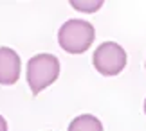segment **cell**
Listing matches in <instances>:
<instances>
[{"mask_svg":"<svg viewBox=\"0 0 146 131\" xmlns=\"http://www.w3.org/2000/svg\"><path fill=\"white\" fill-rule=\"evenodd\" d=\"M70 5L78 11H85V13H94V11H98L103 2L101 0H90V2H81V0H70Z\"/></svg>","mask_w":146,"mask_h":131,"instance_id":"cell-6","label":"cell"},{"mask_svg":"<svg viewBox=\"0 0 146 131\" xmlns=\"http://www.w3.org/2000/svg\"><path fill=\"white\" fill-rule=\"evenodd\" d=\"M94 68L106 77L117 76L126 66V50L114 41H105L94 50Z\"/></svg>","mask_w":146,"mask_h":131,"instance_id":"cell-3","label":"cell"},{"mask_svg":"<svg viewBox=\"0 0 146 131\" xmlns=\"http://www.w3.org/2000/svg\"><path fill=\"white\" fill-rule=\"evenodd\" d=\"M144 113H146V99H144Z\"/></svg>","mask_w":146,"mask_h":131,"instance_id":"cell-8","label":"cell"},{"mask_svg":"<svg viewBox=\"0 0 146 131\" xmlns=\"http://www.w3.org/2000/svg\"><path fill=\"white\" fill-rule=\"evenodd\" d=\"M96 38L94 25L87 20H69L58 32L60 47L69 54H83Z\"/></svg>","mask_w":146,"mask_h":131,"instance_id":"cell-1","label":"cell"},{"mask_svg":"<svg viewBox=\"0 0 146 131\" xmlns=\"http://www.w3.org/2000/svg\"><path fill=\"white\" fill-rule=\"evenodd\" d=\"M0 131H7V122L2 115H0Z\"/></svg>","mask_w":146,"mask_h":131,"instance_id":"cell-7","label":"cell"},{"mask_svg":"<svg viewBox=\"0 0 146 131\" xmlns=\"http://www.w3.org/2000/svg\"><path fill=\"white\" fill-rule=\"evenodd\" d=\"M69 131H103V124L94 115H80L69 124Z\"/></svg>","mask_w":146,"mask_h":131,"instance_id":"cell-5","label":"cell"},{"mask_svg":"<svg viewBox=\"0 0 146 131\" xmlns=\"http://www.w3.org/2000/svg\"><path fill=\"white\" fill-rule=\"evenodd\" d=\"M20 56L9 47H0V84H15L20 77Z\"/></svg>","mask_w":146,"mask_h":131,"instance_id":"cell-4","label":"cell"},{"mask_svg":"<svg viewBox=\"0 0 146 131\" xmlns=\"http://www.w3.org/2000/svg\"><path fill=\"white\" fill-rule=\"evenodd\" d=\"M60 76V61L52 54H36L27 63V83L31 92L38 95L50 86Z\"/></svg>","mask_w":146,"mask_h":131,"instance_id":"cell-2","label":"cell"}]
</instances>
